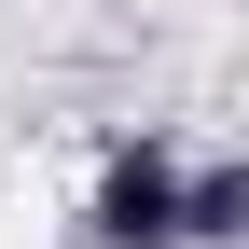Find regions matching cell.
Wrapping results in <instances>:
<instances>
[{"mask_svg":"<svg viewBox=\"0 0 249 249\" xmlns=\"http://www.w3.org/2000/svg\"><path fill=\"white\" fill-rule=\"evenodd\" d=\"M180 249H249V152L180 180Z\"/></svg>","mask_w":249,"mask_h":249,"instance_id":"2","label":"cell"},{"mask_svg":"<svg viewBox=\"0 0 249 249\" xmlns=\"http://www.w3.org/2000/svg\"><path fill=\"white\" fill-rule=\"evenodd\" d=\"M180 152L166 139H124L97 166V194H83V249H180Z\"/></svg>","mask_w":249,"mask_h":249,"instance_id":"1","label":"cell"}]
</instances>
